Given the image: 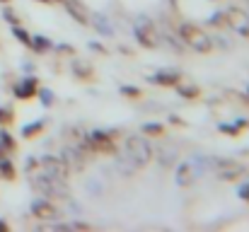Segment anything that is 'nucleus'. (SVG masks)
<instances>
[{
    "mask_svg": "<svg viewBox=\"0 0 249 232\" xmlns=\"http://www.w3.org/2000/svg\"><path fill=\"white\" fill-rule=\"evenodd\" d=\"M75 68H78V73H80V75H83V77H87V75H89V71L85 68L83 63H75Z\"/></svg>",
    "mask_w": 249,
    "mask_h": 232,
    "instance_id": "nucleus-25",
    "label": "nucleus"
},
{
    "mask_svg": "<svg viewBox=\"0 0 249 232\" xmlns=\"http://www.w3.org/2000/svg\"><path fill=\"white\" fill-rule=\"evenodd\" d=\"M179 36H181V41H184L189 49H194V51H198V54H206V51H211V46H213L211 36H208L203 29H198L196 24H181V27H179Z\"/></svg>",
    "mask_w": 249,
    "mask_h": 232,
    "instance_id": "nucleus-2",
    "label": "nucleus"
},
{
    "mask_svg": "<svg viewBox=\"0 0 249 232\" xmlns=\"http://www.w3.org/2000/svg\"><path fill=\"white\" fill-rule=\"evenodd\" d=\"M153 82H158V85H179V75L177 73H158V75H153Z\"/></svg>",
    "mask_w": 249,
    "mask_h": 232,
    "instance_id": "nucleus-14",
    "label": "nucleus"
},
{
    "mask_svg": "<svg viewBox=\"0 0 249 232\" xmlns=\"http://www.w3.org/2000/svg\"><path fill=\"white\" fill-rule=\"evenodd\" d=\"M27 169H29L32 174L36 172V174L56 177V179H66L68 172H71V167H68V162H66L63 157H44L41 162H29Z\"/></svg>",
    "mask_w": 249,
    "mask_h": 232,
    "instance_id": "nucleus-3",
    "label": "nucleus"
},
{
    "mask_svg": "<svg viewBox=\"0 0 249 232\" xmlns=\"http://www.w3.org/2000/svg\"><path fill=\"white\" fill-rule=\"evenodd\" d=\"M53 2H56V0H53Z\"/></svg>",
    "mask_w": 249,
    "mask_h": 232,
    "instance_id": "nucleus-30",
    "label": "nucleus"
},
{
    "mask_svg": "<svg viewBox=\"0 0 249 232\" xmlns=\"http://www.w3.org/2000/svg\"><path fill=\"white\" fill-rule=\"evenodd\" d=\"M143 133H148V136H162L165 133V126H160V124H145L143 126Z\"/></svg>",
    "mask_w": 249,
    "mask_h": 232,
    "instance_id": "nucleus-15",
    "label": "nucleus"
},
{
    "mask_svg": "<svg viewBox=\"0 0 249 232\" xmlns=\"http://www.w3.org/2000/svg\"><path fill=\"white\" fill-rule=\"evenodd\" d=\"M32 213H34L36 218H41V220H53V218L58 215V211H56L53 203H49V201H34V203H32Z\"/></svg>",
    "mask_w": 249,
    "mask_h": 232,
    "instance_id": "nucleus-11",
    "label": "nucleus"
},
{
    "mask_svg": "<svg viewBox=\"0 0 249 232\" xmlns=\"http://www.w3.org/2000/svg\"><path fill=\"white\" fill-rule=\"evenodd\" d=\"M63 5H66L68 15H71L73 19H78L80 24H89V22H92V19H89V12H87V7H85L80 0H63Z\"/></svg>",
    "mask_w": 249,
    "mask_h": 232,
    "instance_id": "nucleus-9",
    "label": "nucleus"
},
{
    "mask_svg": "<svg viewBox=\"0 0 249 232\" xmlns=\"http://www.w3.org/2000/svg\"><path fill=\"white\" fill-rule=\"evenodd\" d=\"M15 36H17V39H19L22 44H27V46H32V39H29V34H27V32H22L19 27H15Z\"/></svg>",
    "mask_w": 249,
    "mask_h": 232,
    "instance_id": "nucleus-18",
    "label": "nucleus"
},
{
    "mask_svg": "<svg viewBox=\"0 0 249 232\" xmlns=\"http://www.w3.org/2000/svg\"><path fill=\"white\" fill-rule=\"evenodd\" d=\"M63 160L68 162V167H73V169H83L85 162H87V150H83L80 145L66 148V157H63Z\"/></svg>",
    "mask_w": 249,
    "mask_h": 232,
    "instance_id": "nucleus-10",
    "label": "nucleus"
},
{
    "mask_svg": "<svg viewBox=\"0 0 249 232\" xmlns=\"http://www.w3.org/2000/svg\"><path fill=\"white\" fill-rule=\"evenodd\" d=\"M32 186L39 194H46V196H53V198H66L68 196L66 179H56V177H49V174H32Z\"/></svg>",
    "mask_w": 249,
    "mask_h": 232,
    "instance_id": "nucleus-4",
    "label": "nucleus"
},
{
    "mask_svg": "<svg viewBox=\"0 0 249 232\" xmlns=\"http://www.w3.org/2000/svg\"><path fill=\"white\" fill-rule=\"evenodd\" d=\"M39 131H41V124H34V126H27L22 133H24V136H32V133H39Z\"/></svg>",
    "mask_w": 249,
    "mask_h": 232,
    "instance_id": "nucleus-22",
    "label": "nucleus"
},
{
    "mask_svg": "<svg viewBox=\"0 0 249 232\" xmlns=\"http://www.w3.org/2000/svg\"><path fill=\"white\" fill-rule=\"evenodd\" d=\"M133 32H136L138 44H141V46H145V49H155V46L160 44V36H158L155 27L150 24V19H143V17H141V19L136 22Z\"/></svg>",
    "mask_w": 249,
    "mask_h": 232,
    "instance_id": "nucleus-6",
    "label": "nucleus"
},
{
    "mask_svg": "<svg viewBox=\"0 0 249 232\" xmlns=\"http://www.w3.org/2000/svg\"><path fill=\"white\" fill-rule=\"evenodd\" d=\"M87 145H89V150H99V153H114L111 136H109V133H102V131L87 133Z\"/></svg>",
    "mask_w": 249,
    "mask_h": 232,
    "instance_id": "nucleus-7",
    "label": "nucleus"
},
{
    "mask_svg": "<svg viewBox=\"0 0 249 232\" xmlns=\"http://www.w3.org/2000/svg\"><path fill=\"white\" fill-rule=\"evenodd\" d=\"M0 2H7V0H0Z\"/></svg>",
    "mask_w": 249,
    "mask_h": 232,
    "instance_id": "nucleus-29",
    "label": "nucleus"
},
{
    "mask_svg": "<svg viewBox=\"0 0 249 232\" xmlns=\"http://www.w3.org/2000/svg\"><path fill=\"white\" fill-rule=\"evenodd\" d=\"M5 17H7V22H10V24H17V15H15L12 10H5Z\"/></svg>",
    "mask_w": 249,
    "mask_h": 232,
    "instance_id": "nucleus-24",
    "label": "nucleus"
},
{
    "mask_svg": "<svg viewBox=\"0 0 249 232\" xmlns=\"http://www.w3.org/2000/svg\"><path fill=\"white\" fill-rule=\"evenodd\" d=\"M194 181V167L191 164H181L179 172H177V184L179 186H189Z\"/></svg>",
    "mask_w": 249,
    "mask_h": 232,
    "instance_id": "nucleus-12",
    "label": "nucleus"
},
{
    "mask_svg": "<svg viewBox=\"0 0 249 232\" xmlns=\"http://www.w3.org/2000/svg\"><path fill=\"white\" fill-rule=\"evenodd\" d=\"M10 121H12L10 111H7V109H0V124H10Z\"/></svg>",
    "mask_w": 249,
    "mask_h": 232,
    "instance_id": "nucleus-23",
    "label": "nucleus"
},
{
    "mask_svg": "<svg viewBox=\"0 0 249 232\" xmlns=\"http://www.w3.org/2000/svg\"><path fill=\"white\" fill-rule=\"evenodd\" d=\"M68 230H92L87 223H71V225H66Z\"/></svg>",
    "mask_w": 249,
    "mask_h": 232,
    "instance_id": "nucleus-20",
    "label": "nucleus"
},
{
    "mask_svg": "<svg viewBox=\"0 0 249 232\" xmlns=\"http://www.w3.org/2000/svg\"><path fill=\"white\" fill-rule=\"evenodd\" d=\"M39 2H46V5H49V2H53V0H39Z\"/></svg>",
    "mask_w": 249,
    "mask_h": 232,
    "instance_id": "nucleus-28",
    "label": "nucleus"
},
{
    "mask_svg": "<svg viewBox=\"0 0 249 232\" xmlns=\"http://www.w3.org/2000/svg\"><path fill=\"white\" fill-rule=\"evenodd\" d=\"M0 174H2L5 179H12V177H15V169H12V164H10L7 160H0Z\"/></svg>",
    "mask_w": 249,
    "mask_h": 232,
    "instance_id": "nucleus-16",
    "label": "nucleus"
},
{
    "mask_svg": "<svg viewBox=\"0 0 249 232\" xmlns=\"http://www.w3.org/2000/svg\"><path fill=\"white\" fill-rule=\"evenodd\" d=\"M213 167H215V174L220 179H228V181H232L240 174H245V167L237 164V162H213Z\"/></svg>",
    "mask_w": 249,
    "mask_h": 232,
    "instance_id": "nucleus-8",
    "label": "nucleus"
},
{
    "mask_svg": "<svg viewBox=\"0 0 249 232\" xmlns=\"http://www.w3.org/2000/svg\"><path fill=\"white\" fill-rule=\"evenodd\" d=\"M247 2H249V0H247Z\"/></svg>",
    "mask_w": 249,
    "mask_h": 232,
    "instance_id": "nucleus-31",
    "label": "nucleus"
},
{
    "mask_svg": "<svg viewBox=\"0 0 249 232\" xmlns=\"http://www.w3.org/2000/svg\"><path fill=\"white\" fill-rule=\"evenodd\" d=\"M121 92L128 97H141V89H136V87H121Z\"/></svg>",
    "mask_w": 249,
    "mask_h": 232,
    "instance_id": "nucleus-21",
    "label": "nucleus"
},
{
    "mask_svg": "<svg viewBox=\"0 0 249 232\" xmlns=\"http://www.w3.org/2000/svg\"><path fill=\"white\" fill-rule=\"evenodd\" d=\"M0 232H7V225H5L2 220H0Z\"/></svg>",
    "mask_w": 249,
    "mask_h": 232,
    "instance_id": "nucleus-27",
    "label": "nucleus"
},
{
    "mask_svg": "<svg viewBox=\"0 0 249 232\" xmlns=\"http://www.w3.org/2000/svg\"><path fill=\"white\" fill-rule=\"evenodd\" d=\"M34 89H36V80H32V77H29V80H24V82L15 89V94H17L19 99H29V97L34 94Z\"/></svg>",
    "mask_w": 249,
    "mask_h": 232,
    "instance_id": "nucleus-13",
    "label": "nucleus"
},
{
    "mask_svg": "<svg viewBox=\"0 0 249 232\" xmlns=\"http://www.w3.org/2000/svg\"><path fill=\"white\" fill-rule=\"evenodd\" d=\"M150 157H153V150H150V145H148L145 138H138V136L136 138H128L126 145H124V155L119 160V169L124 174H133L141 167H145L150 162Z\"/></svg>",
    "mask_w": 249,
    "mask_h": 232,
    "instance_id": "nucleus-1",
    "label": "nucleus"
},
{
    "mask_svg": "<svg viewBox=\"0 0 249 232\" xmlns=\"http://www.w3.org/2000/svg\"><path fill=\"white\" fill-rule=\"evenodd\" d=\"M213 24H228L240 36H249V15L242 12V10H237V7H228L223 15H215Z\"/></svg>",
    "mask_w": 249,
    "mask_h": 232,
    "instance_id": "nucleus-5",
    "label": "nucleus"
},
{
    "mask_svg": "<svg viewBox=\"0 0 249 232\" xmlns=\"http://www.w3.org/2000/svg\"><path fill=\"white\" fill-rule=\"evenodd\" d=\"M0 143H2V148H7V150L15 148V143H12V138H10L7 133H0Z\"/></svg>",
    "mask_w": 249,
    "mask_h": 232,
    "instance_id": "nucleus-19",
    "label": "nucleus"
},
{
    "mask_svg": "<svg viewBox=\"0 0 249 232\" xmlns=\"http://www.w3.org/2000/svg\"><path fill=\"white\" fill-rule=\"evenodd\" d=\"M179 94L186 97V99H194V97H198V87H194V85H189V87H179Z\"/></svg>",
    "mask_w": 249,
    "mask_h": 232,
    "instance_id": "nucleus-17",
    "label": "nucleus"
},
{
    "mask_svg": "<svg viewBox=\"0 0 249 232\" xmlns=\"http://www.w3.org/2000/svg\"><path fill=\"white\" fill-rule=\"evenodd\" d=\"M240 196H242L245 201H249V184H247V186H242V189H240Z\"/></svg>",
    "mask_w": 249,
    "mask_h": 232,
    "instance_id": "nucleus-26",
    "label": "nucleus"
}]
</instances>
